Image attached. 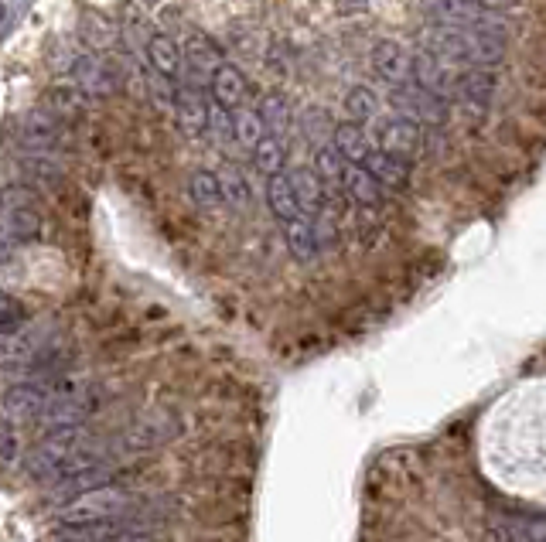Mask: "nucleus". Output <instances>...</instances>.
Instances as JSON below:
<instances>
[{"mask_svg":"<svg viewBox=\"0 0 546 542\" xmlns=\"http://www.w3.org/2000/svg\"><path fill=\"white\" fill-rule=\"evenodd\" d=\"M260 120H263V130H267V137H277L287 144V130H291V106H287V99L280 93H270L263 96L260 103Z\"/></svg>","mask_w":546,"mask_h":542,"instance_id":"aec40b11","label":"nucleus"},{"mask_svg":"<svg viewBox=\"0 0 546 542\" xmlns=\"http://www.w3.org/2000/svg\"><path fill=\"white\" fill-rule=\"evenodd\" d=\"M181 433V420L171 410H154L144 413L140 420L130 423L127 430L120 433V450L127 454H140V450H154L168 440H175Z\"/></svg>","mask_w":546,"mask_h":542,"instance_id":"7ed1b4c3","label":"nucleus"},{"mask_svg":"<svg viewBox=\"0 0 546 542\" xmlns=\"http://www.w3.org/2000/svg\"><path fill=\"white\" fill-rule=\"evenodd\" d=\"M390 103H393L396 116L413 120L417 127H424V130L448 127L451 106L441 103V99H434L430 93H424L417 82H413V86H403V89H390Z\"/></svg>","mask_w":546,"mask_h":542,"instance_id":"f03ea898","label":"nucleus"},{"mask_svg":"<svg viewBox=\"0 0 546 542\" xmlns=\"http://www.w3.org/2000/svg\"><path fill=\"white\" fill-rule=\"evenodd\" d=\"M413 82H417L424 93L441 99V103L448 106L454 103V75L430 48H417V52H413Z\"/></svg>","mask_w":546,"mask_h":542,"instance_id":"9b49d317","label":"nucleus"},{"mask_svg":"<svg viewBox=\"0 0 546 542\" xmlns=\"http://www.w3.org/2000/svg\"><path fill=\"white\" fill-rule=\"evenodd\" d=\"M284 243H287V253H291L297 263H311L314 256L321 253L318 236H314V225L311 222L284 225Z\"/></svg>","mask_w":546,"mask_h":542,"instance_id":"412c9836","label":"nucleus"},{"mask_svg":"<svg viewBox=\"0 0 546 542\" xmlns=\"http://www.w3.org/2000/svg\"><path fill=\"white\" fill-rule=\"evenodd\" d=\"M345 113H349V120H352V123L366 127L369 120H376V116H379V99L372 96V89L355 86L352 93L345 96Z\"/></svg>","mask_w":546,"mask_h":542,"instance_id":"393cba45","label":"nucleus"},{"mask_svg":"<svg viewBox=\"0 0 546 542\" xmlns=\"http://www.w3.org/2000/svg\"><path fill=\"white\" fill-rule=\"evenodd\" d=\"M342 188H345V198L359 205L362 212H376V208L383 205V195H386V191L379 188V181L372 178L366 168H359V164H349V161H345Z\"/></svg>","mask_w":546,"mask_h":542,"instance_id":"2eb2a0df","label":"nucleus"},{"mask_svg":"<svg viewBox=\"0 0 546 542\" xmlns=\"http://www.w3.org/2000/svg\"><path fill=\"white\" fill-rule=\"evenodd\" d=\"M495 89H499V79H495L492 69H465L454 75V103L465 110L471 120H482L495 99Z\"/></svg>","mask_w":546,"mask_h":542,"instance_id":"0eeeda50","label":"nucleus"},{"mask_svg":"<svg viewBox=\"0 0 546 542\" xmlns=\"http://www.w3.org/2000/svg\"><path fill=\"white\" fill-rule=\"evenodd\" d=\"M4 14H7V7H4V4H0V21H4Z\"/></svg>","mask_w":546,"mask_h":542,"instance_id":"cd10ccee","label":"nucleus"},{"mask_svg":"<svg viewBox=\"0 0 546 542\" xmlns=\"http://www.w3.org/2000/svg\"><path fill=\"white\" fill-rule=\"evenodd\" d=\"M372 69H376V75L390 89L413 86V55L400 41H390V38L376 41V48H372Z\"/></svg>","mask_w":546,"mask_h":542,"instance_id":"9d476101","label":"nucleus"},{"mask_svg":"<svg viewBox=\"0 0 546 542\" xmlns=\"http://www.w3.org/2000/svg\"><path fill=\"white\" fill-rule=\"evenodd\" d=\"M24 321H28V311L18 304L14 297H4L0 294V335H18L24 328Z\"/></svg>","mask_w":546,"mask_h":542,"instance_id":"bb28decb","label":"nucleus"},{"mask_svg":"<svg viewBox=\"0 0 546 542\" xmlns=\"http://www.w3.org/2000/svg\"><path fill=\"white\" fill-rule=\"evenodd\" d=\"M209 96H212V103L219 106V110H226V113L243 110V106H246V96H250V89H246V75L239 72L236 65H229V62H226L219 72L212 75Z\"/></svg>","mask_w":546,"mask_h":542,"instance_id":"4468645a","label":"nucleus"},{"mask_svg":"<svg viewBox=\"0 0 546 542\" xmlns=\"http://www.w3.org/2000/svg\"><path fill=\"white\" fill-rule=\"evenodd\" d=\"M219 185H222V198H226L233 208H246L250 205V185L236 168H222L219 171Z\"/></svg>","mask_w":546,"mask_h":542,"instance_id":"a878e982","label":"nucleus"},{"mask_svg":"<svg viewBox=\"0 0 546 542\" xmlns=\"http://www.w3.org/2000/svg\"><path fill=\"white\" fill-rule=\"evenodd\" d=\"M287 178H291V188L297 195V205H301L304 219L318 222V219H325V215H332V212H328L325 185H321L318 174H314L311 168H294V171H287ZM332 219H335V215H332Z\"/></svg>","mask_w":546,"mask_h":542,"instance_id":"ddd939ff","label":"nucleus"},{"mask_svg":"<svg viewBox=\"0 0 546 542\" xmlns=\"http://www.w3.org/2000/svg\"><path fill=\"white\" fill-rule=\"evenodd\" d=\"M137 508V498L123 488H99L93 495H82L62 508V525H86V522H123Z\"/></svg>","mask_w":546,"mask_h":542,"instance_id":"f257e3e1","label":"nucleus"},{"mask_svg":"<svg viewBox=\"0 0 546 542\" xmlns=\"http://www.w3.org/2000/svg\"><path fill=\"white\" fill-rule=\"evenodd\" d=\"M147 62H151L154 75H161L164 82L178 86L181 75H185V48L171 35H151L147 38Z\"/></svg>","mask_w":546,"mask_h":542,"instance_id":"f8f14e48","label":"nucleus"},{"mask_svg":"<svg viewBox=\"0 0 546 542\" xmlns=\"http://www.w3.org/2000/svg\"><path fill=\"white\" fill-rule=\"evenodd\" d=\"M59 542H69V539H59Z\"/></svg>","mask_w":546,"mask_h":542,"instance_id":"c85d7f7f","label":"nucleus"},{"mask_svg":"<svg viewBox=\"0 0 546 542\" xmlns=\"http://www.w3.org/2000/svg\"><path fill=\"white\" fill-rule=\"evenodd\" d=\"M62 140V127L52 113L45 110H31L21 120V144L31 150H52Z\"/></svg>","mask_w":546,"mask_h":542,"instance_id":"f3484780","label":"nucleus"},{"mask_svg":"<svg viewBox=\"0 0 546 542\" xmlns=\"http://www.w3.org/2000/svg\"><path fill=\"white\" fill-rule=\"evenodd\" d=\"M424 127H417L413 120H403V116H386L379 120V130H376V147L383 154L396 157L403 164H413L424 150Z\"/></svg>","mask_w":546,"mask_h":542,"instance_id":"39448f33","label":"nucleus"},{"mask_svg":"<svg viewBox=\"0 0 546 542\" xmlns=\"http://www.w3.org/2000/svg\"><path fill=\"white\" fill-rule=\"evenodd\" d=\"M332 144H335L338 154L345 157V161H349V164H359V168H366L369 154L376 150V140L369 137L366 127H359V123H352V120L335 123Z\"/></svg>","mask_w":546,"mask_h":542,"instance_id":"dca6fc26","label":"nucleus"},{"mask_svg":"<svg viewBox=\"0 0 546 542\" xmlns=\"http://www.w3.org/2000/svg\"><path fill=\"white\" fill-rule=\"evenodd\" d=\"M284 157H287V144L277 137H263L260 144L253 147V164L260 174H267V181L284 174Z\"/></svg>","mask_w":546,"mask_h":542,"instance_id":"4be33fe9","label":"nucleus"},{"mask_svg":"<svg viewBox=\"0 0 546 542\" xmlns=\"http://www.w3.org/2000/svg\"><path fill=\"white\" fill-rule=\"evenodd\" d=\"M175 116L178 127L188 133V137H202L209 130V116H212V96L205 93V86H195V82L181 79L175 86Z\"/></svg>","mask_w":546,"mask_h":542,"instance_id":"6e6552de","label":"nucleus"},{"mask_svg":"<svg viewBox=\"0 0 546 542\" xmlns=\"http://www.w3.org/2000/svg\"><path fill=\"white\" fill-rule=\"evenodd\" d=\"M72 82H76L79 93L93 96V99H106L113 96L120 89V72L113 69L110 58L96 55V52H82L76 55V62H72Z\"/></svg>","mask_w":546,"mask_h":542,"instance_id":"423d86ee","label":"nucleus"},{"mask_svg":"<svg viewBox=\"0 0 546 542\" xmlns=\"http://www.w3.org/2000/svg\"><path fill=\"white\" fill-rule=\"evenodd\" d=\"M267 205H270V212L277 215L280 229H284V225H294V222H308V219H304V212H301V205H297V195L291 188L287 171L267 181Z\"/></svg>","mask_w":546,"mask_h":542,"instance_id":"a211bd4d","label":"nucleus"},{"mask_svg":"<svg viewBox=\"0 0 546 542\" xmlns=\"http://www.w3.org/2000/svg\"><path fill=\"white\" fill-rule=\"evenodd\" d=\"M366 171L379 181V188H383V191H407V185H410V164H403V161H396V157L383 154L379 147L369 154Z\"/></svg>","mask_w":546,"mask_h":542,"instance_id":"6ab92c4d","label":"nucleus"},{"mask_svg":"<svg viewBox=\"0 0 546 542\" xmlns=\"http://www.w3.org/2000/svg\"><path fill=\"white\" fill-rule=\"evenodd\" d=\"M229 116H233V137H236L243 147H250V150H253L263 137H267L260 113L250 110V106H243V110H236V113H229Z\"/></svg>","mask_w":546,"mask_h":542,"instance_id":"5701e85b","label":"nucleus"},{"mask_svg":"<svg viewBox=\"0 0 546 542\" xmlns=\"http://www.w3.org/2000/svg\"><path fill=\"white\" fill-rule=\"evenodd\" d=\"M222 65H226L222 48L215 45L209 35H192L185 41V75H181L185 82H195V86L209 89L212 75L219 72Z\"/></svg>","mask_w":546,"mask_h":542,"instance_id":"1a4fd4ad","label":"nucleus"},{"mask_svg":"<svg viewBox=\"0 0 546 542\" xmlns=\"http://www.w3.org/2000/svg\"><path fill=\"white\" fill-rule=\"evenodd\" d=\"M188 191H192L195 205H202V208H215V205L226 202V198H222L219 174L215 171H195L192 181H188Z\"/></svg>","mask_w":546,"mask_h":542,"instance_id":"b1692460","label":"nucleus"},{"mask_svg":"<svg viewBox=\"0 0 546 542\" xmlns=\"http://www.w3.org/2000/svg\"><path fill=\"white\" fill-rule=\"evenodd\" d=\"M0 232H7L14 243H28L41 232V208L28 191H4V198H0Z\"/></svg>","mask_w":546,"mask_h":542,"instance_id":"20e7f679","label":"nucleus"}]
</instances>
